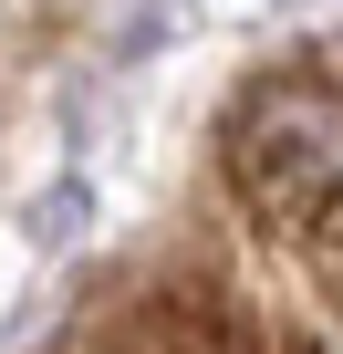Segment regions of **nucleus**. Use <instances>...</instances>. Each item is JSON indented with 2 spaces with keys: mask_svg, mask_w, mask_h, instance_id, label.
I'll list each match as a JSON object with an SVG mask.
<instances>
[{
  "mask_svg": "<svg viewBox=\"0 0 343 354\" xmlns=\"http://www.w3.org/2000/svg\"><path fill=\"white\" fill-rule=\"evenodd\" d=\"M219 167H229V198L271 240H312L343 209V84H322V73L250 84L219 136Z\"/></svg>",
  "mask_w": 343,
  "mask_h": 354,
  "instance_id": "f257e3e1",
  "label": "nucleus"
},
{
  "mask_svg": "<svg viewBox=\"0 0 343 354\" xmlns=\"http://www.w3.org/2000/svg\"><path fill=\"white\" fill-rule=\"evenodd\" d=\"M84 354H291L281 333L219 313V302H188V292H166V302H135L115 333H94Z\"/></svg>",
  "mask_w": 343,
  "mask_h": 354,
  "instance_id": "f03ea898",
  "label": "nucleus"
},
{
  "mask_svg": "<svg viewBox=\"0 0 343 354\" xmlns=\"http://www.w3.org/2000/svg\"><path fill=\"white\" fill-rule=\"evenodd\" d=\"M302 250H312V271H322V292L343 302V209H333V219H322V230H312Z\"/></svg>",
  "mask_w": 343,
  "mask_h": 354,
  "instance_id": "7ed1b4c3",
  "label": "nucleus"
}]
</instances>
